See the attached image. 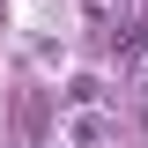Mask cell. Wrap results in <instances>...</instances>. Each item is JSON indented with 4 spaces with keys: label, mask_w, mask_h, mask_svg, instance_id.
I'll return each instance as SVG.
<instances>
[{
    "label": "cell",
    "mask_w": 148,
    "mask_h": 148,
    "mask_svg": "<svg viewBox=\"0 0 148 148\" xmlns=\"http://www.w3.org/2000/svg\"><path fill=\"white\" fill-rule=\"evenodd\" d=\"M141 89H148V67H141Z\"/></svg>",
    "instance_id": "cell-3"
},
{
    "label": "cell",
    "mask_w": 148,
    "mask_h": 148,
    "mask_svg": "<svg viewBox=\"0 0 148 148\" xmlns=\"http://www.w3.org/2000/svg\"><path fill=\"white\" fill-rule=\"evenodd\" d=\"M104 141H111L104 119H89V111H74V119H67V148H104Z\"/></svg>",
    "instance_id": "cell-1"
},
{
    "label": "cell",
    "mask_w": 148,
    "mask_h": 148,
    "mask_svg": "<svg viewBox=\"0 0 148 148\" xmlns=\"http://www.w3.org/2000/svg\"><path fill=\"white\" fill-rule=\"evenodd\" d=\"M30 59H37L45 74H59V67H67V45H59V37H37V45H30Z\"/></svg>",
    "instance_id": "cell-2"
}]
</instances>
